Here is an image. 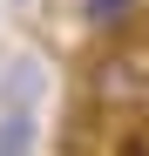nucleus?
I'll list each match as a JSON object with an SVG mask.
<instances>
[{"instance_id":"obj_1","label":"nucleus","mask_w":149,"mask_h":156,"mask_svg":"<svg viewBox=\"0 0 149 156\" xmlns=\"http://www.w3.org/2000/svg\"><path fill=\"white\" fill-rule=\"evenodd\" d=\"M88 102L102 115H129L149 102V55H136V48H109V55H95L88 68Z\"/></svg>"},{"instance_id":"obj_2","label":"nucleus","mask_w":149,"mask_h":156,"mask_svg":"<svg viewBox=\"0 0 149 156\" xmlns=\"http://www.w3.org/2000/svg\"><path fill=\"white\" fill-rule=\"evenodd\" d=\"M41 88H47V68L34 55H14L0 68V109H41Z\"/></svg>"},{"instance_id":"obj_3","label":"nucleus","mask_w":149,"mask_h":156,"mask_svg":"<svg viewBox=\"0 0 149 156\" xmlns=\"http://www.w3.org/2000/svg\"><path fill=\"white\" fill-rule=\"evenodd\" d=\"M34 143H41L34 109H0V156H34Z\"/></svg>"},{"instance_id":"obj_4","label":"nucleus","mask_w":149,"mask_h":156,"mask_svg":"<svg viewBox=\"0 0 149 156\" xmlns=\"http://www.w3.org/2000/svg\"><path fill=\"white\" fill-rule=\"evenodd\" d=\"M136 0H81V20L88 27H115V20H129Z\"/></svg>"}]
</instances>
